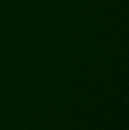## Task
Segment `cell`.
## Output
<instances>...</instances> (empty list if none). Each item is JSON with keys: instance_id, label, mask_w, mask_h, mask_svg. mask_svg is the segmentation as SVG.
Segmentation results:
<instances>
[]
</instances>
